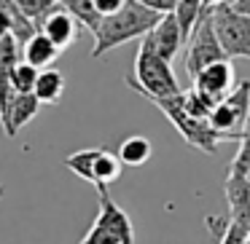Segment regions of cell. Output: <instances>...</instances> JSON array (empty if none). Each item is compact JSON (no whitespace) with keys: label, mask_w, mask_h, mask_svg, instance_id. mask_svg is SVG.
<instances>
[{"label":"cell","mask_w":250,"mask_h":244,"mask_svg":"<svg viewBox=\"0 0 250 244\" xmlns=\"http://www.w3.org/2000/svg\"><path fill=\"white\" fill-rule=\"evenodd\" d=\"M229 217H231V220L245 223V225L250 228V190H248V193H245L242 199L237 201V204L229 206Z\"/></svg>","instance_id":"obj_24"},{"label":"cell","mask_w":250,"mask_h":244,"mask_svg":"<svg viewBox=\"0 0 250 244\" xmlns=\"http://www.w3.org/2000/svg\"><path fill=\"white\" fill-rule=\"evenodd\" d=\"M153 105L172 121V126L180 131V137H183L188 145L199 148L202 153H210L212 156V153L218 150V145L223 142L221 134L210 126V118L191 115L188 110L183 108V92L172 94V97H164V99H156Z\"/></svg>","instance_id":"obj_3"},{"label":"cell","mask_w":250,"mask_h":244,"mask_svg":"<svg viewBox=\"0 0 250 244\" xmlns=\"http://www.w3.org/2000/svg\"><path fill=\"white\" fill-rule=\"evenodd\" d=\"M78 27H81V24H78V19L73 17L70 11H65V8L60 6V8H57V11L51 14V17L46 19V22H43L41 33H46V35H49V38L57 43V49L65 51L67 46H70L73 40H76Z\"/></svg>","instance_id":"obj_12"},{"label":"cell","mask_w":250,"mask_h":244,"mask_svg":"<svg viewBox=\"0 0 250 244\" xmlns=\"http://www.w3.org/2000/svg\"><path fill=\"white\" fill-rule=\"evenodd\" d=\"M60 54H62V49H57L54 40H51L46 33H41V30L27 40V43L22 46L24 62H30V65L38 67V70H43V67H51V65H54V59H57Z\"/></svg>","instance_id":"obj_13"},{"label":"cell","mask_w":250,"mask_h":244,"mask_svg":"<svg viewBox=\"0 0 250 244\" xmlns=\"http://www.w3.org/2000/svg\"><path fill=\"white\" fill-rule=\"evenodd\" d=\"M100 209L94 217V225L105 228L110 236L119 239V244H135V225H132L129 215L110 199L108 185H100Z\"/></svg>","instance_id":"obj_7"},{"label":"cell","mask_w":250,"mask_h":244,"mask_svg":"<svg viewBox=\"0 0 250 244\" xmlns=\"http://www.w3.org/2000/svg\"><path fill=\"white\" fill-rule=\"evenodd\" d=\"M62 92H65V75H62L57 67H43L38 73V81H35V97L43 105H54L62 99Z\"/></svg>","instance_id":"obj_15"},{"label":"cell","mask_w":250,"mask_h":244,"mask_svg":"<svg viewBox=\"0 0 250 244\" xmlns=\"http://www.w3.org/2000/svg\"><path fill=\"white\" fill-rule=\"evenodd\" d=\"M14 3L33 19V24L38 30L43 27V22L51 17V14L60 8V0H14Z\"/></svg>","instance_id":"obj_22"},{"label":"cell","mask_w":250,"mask_h":244,"mask_svg":"<svg viewBox=\"0 0 250 244\" xmlns=\"http://www.w3.org/2000/svg\"><path fill=\"white\" fill-rule=\"evenodd\" d=\"M126 83H129L137 94H143L146 99H151V102L183 92V89L178 86V78H175L169 62L153 49V43L148 40V35L143 38V46L137 49L135 73L126 78Z\"/></svg>","instance_id":"obj_2"},{"label":"cell","mask_w":250,"mask_h":244,"mask_svg":"<svg viewBox=\"0 0 250 244\" xmlns=\"http://www.w3.org/2000/svg\"><path fill=\"white\" fill-rule=\"evenodd\" d=\"M194 89L205 92L207 97L212 99H221L231 92V83H234V67L229 59H218V62H210L207 67H202L194 78Z\"/></svg>","instance_id":"obj_8"},{"label":"cell","mask_w":250,"mask_h":244,"mask_svg":"<svg viewBox=\"0 0 250 244\" xmlns=\"http://www.w3.org/2000/svg\"><path fill=\"white\" fill-rule=\"evenodd\" d=\"M245 244H250V233H248V242H245Z\"/></svg>","instance_id":"obj_32"},{"label":"cell","mask_w":250,"mask_h":244,"mask_svg":"<svg viewBox=\"0 0 250 244\" xmlns=\"http://www.w3.org/2000/svg\"><path fill=\"white\" fill-rule=\"evenodd\" d=\"M94 6H97V11L103 14V17H110V14H116L124 6V0H94Z\"/></svg>","instance_id":"obj_27"},{"label":"cell","mask_w":250,"mask_h":244,"mask_svg":"<svg viewBox=\"0 0 250 244\" xmlns=\"http://www.w3.org/2000/svg\"><path fill=\"white\" fill-rule=\"evenodd\" d=\"M202 11H205V3L202 0H178L175 3V19H178L180 24V33H183V40H188L191 30H194V24L199 22Z\"/></svg>","instance_id":"obj_21"},{"label":"cell","mask_w":250,"mask_h":244,"mask_svg":"<svg viewBox=\"0 0 250 244\" xmlns=\"http://www.w3.org/2000/svg\"><path fill=\"white\" fill-rule=\"evenodd\" d=\"M41 105H43V102H41L33 92H30V94H19V92L14 94L11 102H8L6 121L0 124V126H3V131H6V137H17L19 129H24V126L38 115Z\"/></svg>","instance_id":"obj_11"},{"label":"cell","mask_w":250,"mask_h":244,"mask_svg":"<svg viewBox=\"0 0 250 244\" xmlns=\"http://www.w3.org/2000/svg\"><path fill=\"white\" fill-rule=\"evenodd\" d=\"M100 150L103 148H86V150H78V153H70L65 158V167L70 169L73 174H78L81 180L94 185V161H97Z\"/></svg>","instance_id":"obj_20"},{"label":"cell","mask_w":250,"mask_h":244,"mask_svg":"<svg viewBox=\"0 0 250 244\" xmlns=\"http://www.w3.org/2000/svg\"><path fill=\"white\" fill-rule=\"evenodd\" d=\"M250 118V81H242L234 92L221 97L210 110V126L221 134V140H242Z\"/></svg>","instance_id":"obj_4"},{"label":"cell","mask_w":250,"mask_h":244,"mask_svg":"<svg viewBox=\"0 0 250 244\" xmlns=\"http://www.w3.org/2000/svg\"><path fill=\"white\" fill-rule=\"evenodd\" d=\"M207 228H212V233L218 236V244H245L248 242L250 228L239 220L231 217H207Z\"/></svg>","instance_id":"obj_17"},{"label":"cell","mask_w":250,"mask_h":244,"mask_svg":"<svg viewBox=\"0 0 250 244\" xmlns=\"http://www.w3.org/2000/svg\"><path fill=\"white\" fill-rule=\"evenodd\" d=\"M164 14L151 11L148 6H143L140 0H124V6L110 17H103L97 35H94V49L92 56L100 59L103 54H108L110 49L121 43H129L135 38H146L153 27L159 24Z\"/></svg>","instance_id":"obj_1"},{"label":"cell","mask_w":250,"mask_h":244,"mask_svg":"<svg viewBox=\"0 0 250 244\" xmlns=\"http://www.w3.org/2000/svg\"><path fill=\"white\" fill-rule=\"evenodd\" d=\"M212 24H215L221 49L229 59L234 56L250 59V17L239 14L231 3H218L212 8Z\"/></svg>","instance_id":"obj_6"},{"label":"cell","mask_w":250,"mask_h":244,"mask_svg":"<svg viewBox=\"0 0 250 244\" xmlns=\"http://www.w3.org/2000/svg\"><path fill=\"white\" fill-rule=\"evenodd\" d=\"M218 59H229V56L223 54L221 40H218L215 24H212V8L205 6L199 22L194 24L188 40H186V70L194 78L202 67H207L210 62H218Z\"/></svg>","instance_id":"obj_5"},{"label":"cell","mask_w":250,"mask_h":244,"mask_svg":"<svg viewBox=\"0 0 250 244\" xmlns=\"http://www.w3.org/2000/svg\"><path fill=\"white\" fill-rule=\"evenodd\" d=\"M239 148H245V150H250V118H248V126H245V134H242V140H239Z\"/></svg>","instance_id":"obj_29"},{"label":"cell","mask_w":250,"mask_h":244,"mask_svg":"<svg viewBox=\"0 0 250 244\" xmlns=\"http://www.w3.org/2000/svg\"><path fill=\"white\" fill-rule=\"evenodd\" d=\"M38 67H33L30 62H19L11 73V83H14V92L19 94H30L35 92V81H38Z\"/></svg>","instance_id":"obj_23"},{"label":"cell","mask_w":250,"mask_h":244,"mask_svg":"<svg viewBox=\"0 0 250 244\" xmlns=\"http://www.w3.org/2000/svg\"><path fill=\"white\" fill-rule=\"evenodd\" d=\"M140 3H143V6H148L151 11H156V14H172L178 0H140Z\"/></svg>","instance_id":"obj_26"},{"label":"cell","mask_w":250,"mask_h":244,"mask_svg":"<svg viewBox=\"0 0 250 244\" xmlns=\"http://www.w3.org/2000/svg\"><path fill=\"white\" fill-rule=\"evenodd\" d=\"M202 3H205V6H207V8H215V6H218V3H226V0H202Z\"/></svg>","instance_id":"obj_30"},{"label":"cell","mask_w":250,"mask_h":244,"mask_svg":"<svg viewBox=\"0 0 250 244\" xmlns=\"http://www.w3.org/2000/svg\"><path fill=\"white\" fill-rule=\"evenodd\" d=\"M81 244H119V239L110 236L105 228H100V225H94V223H92V228L86 231V236H83Z\"/></svg>","instance_id":"obj_25"},{"label":"cell","mask_w":250,"mask_h":244,"mask_svg":"<svg viewBox=\"0 0 250 244\" xmlns=\"http://www.w3.org/2000/svg\"><path fill=\"white\" fill-rule=\"evenodd\" d=\"M19 54H22V46L14 40V35H3L0 38V124L6 121L8 102L17 94L11 83V73L19 65Z\"/></svg>","instance_id":"obj_9"},{"label":"cell","mask_w":250,"mask_h":244,"mask_svg":"<svg viewBox=\"0 0 250 244\" xmlns=\"http://www.w3.org/2000/svg\"><path fill=\"white\" fill-rule=\"evenodd\" d=\"M60 6L65 8V11H70L73 17L78 19L81 27H86L92 35H97L100 24H103V14L97 11L94 0H60Z\"/></svg>","instance_id":"obj_18"},{"label":"cell","mask_w":250,"mask_h":244,"mask_svg":"<svg viewBox=\"0 0 250 244\" xmlns=\"http://www.w3.org/2000/svg\"><path fill=\"white\" fill-rule=\"evenodd\" d=\"M116 153H119V158H121L124 167H143V164L153 156V145H151L148 137L132 134V137H126V140L121 142V148Z\"/></svg>","instance_id":"obj_16"},{"label":"cell","mask_w":250,"mask_h":244,"mask_svg":"<svg viewBox=\"0 0 250 244\" xmlns=\"http://www.w3.org/2000/svg\"><path fill=\"white\" fill-rule=\"evenodd\" d=\"M148 40L153 43V49L164 56L167 62H172L178 56V51L183 49V33H180V24L175 19V14H164L159 19V24L148 33Z\"/></svg>","instance_id":"obj_10"},{"label":"cell","mask_w":250,"mask_h":244,"mask_svg":"<svg viewBox=\"0 0 250 244\" xmlns=\"http://www.w3.org/2000/svg\"><path fill=\"white\" fill-rule=\"evenodd\" d=\"M0 6H3V11H6V17H8V33L14 35V40H17L19 46H24L35 33H38V27H35L33 19L19 8L14 0H0Z\"/></svg>","instance_id":"obj_14"},{"label":"cell","mask_w":250,"mask_h":244,"mask_svg":"<svg viewBox=\"0 0 250 244\" xmlns=\"http://www.w3.org/2000/svg\"><path fill=\"white\" fill-rule=\"evenodd\" d=\"M231 6L237 8L239 14H245V17H250V0H234Z\"/></svg>","instance_id":"obj_28"},{"label":"cell","mask_w":250,"mask_h":244,"mask_svg":"<svg viewBox=\"0 0 250 244\" xmlns=\"http://www.w3.org/2000/svg\"><path fill=\"white\" fill-rule=\"evenodd\" d=\"M3 196H6V188H3V185H0V199H3Z\"/></svg>","instance_id":"obj_31"},{"label":"cell","mask_w":250,"mask_h":244,"mask_svg":"<svg viewBox=\"0 0 250 244\" xmlns=\"http://www.w3.org/2000/svg\"><path fill=\"white\" fill-rule=\"evenodd\" d=\"M121 158H119V153H113V150H108V148H103L100 150V156H97V161H94V185H110V183H116V180L121 177Z\"/></svg>","instance_id":"obj_19"}]
</instances>
